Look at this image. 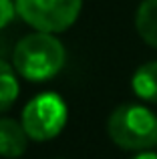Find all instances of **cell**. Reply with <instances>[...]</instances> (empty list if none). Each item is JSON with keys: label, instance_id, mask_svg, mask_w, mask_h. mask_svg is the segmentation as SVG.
<instances>
[{"label": "cell", "instance_id": "1", "mask_svg": "<svg viewBox=\"0 0 157 159\" xmlns=\"http://www.w3.org/2000/svg\"><path fill=\"white\" fill-rule=\"evenodd\" d=\"M67 61L65 47L56 36L48 32H34L20 39L12 62L14 70L28 81H47L61 73Z\"/></svg>", "mask_w": 157, "mask_h": 159}, {"label": "cell", "instance_id": "2", "mask_svg": "<svg viewBox=\"0 0 157 159\" xmlns=\"http://www.w3.org/2000/svg\"><path fill=\"white\" fill-rule=\"evenodd\" d=\"M107 133L121 149L149 151L157 145V115L137 103L119 105L107 121Z\"/></svg>", "mask_w": 157, "mask_h": 159}, {"label": "cell", "instance_id": "3", "mask_svg": "<svg viewBox=\"0 0 157 159\" xmlns=\"http://www.w3.org/2000/svg\"><path fill=\"white\" fill-rule=\"evenodd\" d=\"M83 0H16V12L38 32H63L78 18Z\"/></svg>", "mask_w": 157, "mask_h": 159}, {"label": "cell", "instance_id": "4", "mask_svg": "<svg viewBox=\"0 0 157 159\" xmlns=\"http://www.w3.org/2000/svg\"><path fill=\"white\" fill-rule=\"evenodd\" d=\"M67 103L56 93H43L28 101L22 111V127L34 141H48L56 137L67 125Z\"/></svg>", "mask_w": 157, "mask_h": 159}, {"label": "cell", "instance_id": "5", "mask_svg": "<svg viewBox=\"0 0 157 159\" xmlns=\"http://www.w3.org/2000/svg\"><path fill=\"white\" fill-rule=\"evenodd\" d=\"M28 133L24 131L22 123L2 117L0 119V155L6 159H16L26 151L28 145Z\"/></svg>", "mask_w": 157, "mask_h": 159}, {"label": "cell", "instance_id": "6", "mask_svg": "<svg viewBox=\"0 0 157 159\" xmlns=\"http://www.w3.org/2000/svg\"><path fill=\"white\" fill-rule=\"evenodd\" d=\"M133 93L147 103H157V61L145 62L131 79Z\"/></svg>", "mask_w": 157, "mask_h": 159}, {"label": "cell", "instance_id": "7", "mask_svg": "<svg viewBox=\"0 0 157 159\" xmlns=\"http://www.w3.org/2000/svg\"><path fill=\"white\" fill-rule=\"evenodd\" d=\"M135 28L149 47L157 48V0H143L135 14Z\"/></svg>", "mask_w": 157, "mask_h": 159}, {"label": "cell", "instance_id": "8", "mask_svg": "<svg viewBox=\"0 0 157 159\" xmlns=\"http://www.w3.org/2000/svg\"><path fill=\"white\" fill-rule=\"evenodd\" d=\"M18 97V79L6 61L0 58V113L10 109Z\"/></svg>", "mask_w": 157, "mask_h": 159}, {"label": "cell", "instance_id": "9", "mask_svg": "<svg viewBox=\"0 0 157 159\" xmlns=\"http://www.w3.org/2000/svg\"><path fill=\"white\" fill-rule=\"evenodd\" d=\"M14 16V6L10 0H0V28L6 26Z\"/></svg>", "mask_w": 157, "mask_h": 159}, {"label": "cell", "instance_id": "10", "mask_svg": "<svg viewBox=\"0 0 157 159\" xmlns=\"http://www.w3.org/2000/svg\"><path fill=\"white\" fill-rule=\"evenodd\" d=\"M131 159H157V153H153V151H139L137 155H133Z\"/></svg>", "mask_w": 157, "mask_h": 159}]
</instances>
